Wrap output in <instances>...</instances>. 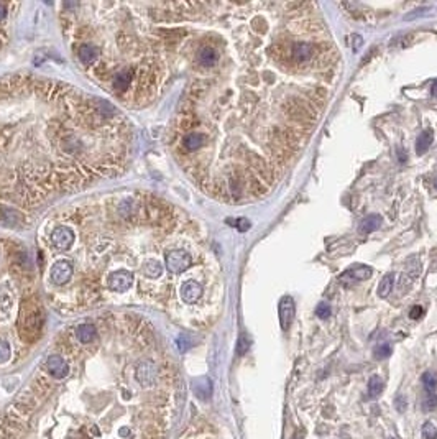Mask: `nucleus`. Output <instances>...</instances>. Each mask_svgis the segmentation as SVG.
<instances>
[{
	"instance_id": "obj_34",
	"label": "nucleus",
	"mask_w": 437,
	"mask_h": 439,
	"mask_svg": "<svg viewBox=\"0 0 437 439\" xmlns=\"http://www.w3.org/2000/svg\"><path fill=\"white\" fill-rule=\"evenodd\" d=\"M388 439H395V437H388Z\"/></svg>"
},
{
	"instance_id": "obj_7",
	"label": "nucleus",
	"mask_w": 437,
	"mask_h": 439,
	"mask_svg": "<svg viewBox=\"0 0 437 439\" xmlns=\"http://www.w3.org/2000/svg\"><path fill=\"white\" fill-rule=\"evenodd\" d=\"M314 55H316V45L311 41H294L293 47H291V60L297 66L309 63L314 58Z\"/></svg>"
},
{
	"instance_id": "obj_10",
	"label": "nucleus",
	"mask_w": 437,
	"mask_h": 439,
	"mask_svg": "<svg viewBox=\"0 0 437 439\" xmlns=\"http://www.w3.org/2000/svg\"><path fill=\"white\" fill-rule=\"evenodd\" d=\"M46 370L51 373L55 378H64L69 373V365L61 356H50L46 359Z\"/></svg>"
},
{
	"instance_id": "obj_20",
	"label": "nucleus",
	"mask_w": 437,
	"mask_h": 439,
	"mask_svg": "<svg viewBox=\"0 0 437 439\" xmlns=\"http://www.w3.org/2000/svg\"><path fill=\"white\" fill-rule=\"evenodd\" d=\"M422 383H424L426 390L429 393H434L435 388H437V377L434 375L432 372H426L424 375H422Z\"/></svg>"
},
{
	"instance_id": "obj_11",
	"label": "nucleus",
	"mask_w": 437,
	"mask_h": 439,
	"mask_svg": "<svg viewBox=\"0 0 437 439\" xmlns=\"http://www.w3.org/2000/svg\"><path fill=\"white\" fill-rule=\"evenodd\" d=\"M219 63V53L212 47H202L197 51V64L202 68H214Z\"/></svg>"
},
{
	"instance_id": "obj_27",
	"label": "nucleus",
	"mask_w": 437,
	"mask_h": 439,
	"mask_svg": "<svg viewBox=\"0 0 437 439\" xmlns=\"http://www.w3.org/2000/svg\"><path fill=\"white\" fill-rule=\"evenodd\" d=\"M189 347H191V344H189V340L186 339V336L178 337V349H180V352H186Z\"/></svg>"
},
{
	"instance_id": "obj_16",
	"label": "nucleus",
	"mask_w": 437,
	"mask_h": 439,
	"mask_svg": "<svg viewBox=\"0 0 437 439\" xmlns=\"http://www.w3.org/2000/svg\"><path fill=\"white\" fill-rule=\"evenodd\" d=\"M381 222H383L381 215H378V214H372V215H368V217H365V219L362 221V224H360V232H362V234H372V232L376 231V229H380Z\"/></svg>"
},
{
	"instance_id": "obj_21",
	"label": "nucleus",
	"mask_w": 437,
	"mask_h": 439,
	"mask_svg": "<svg viewBox=\"0 0 437 439\" xmlns=\"http://www.w3.org/2000/svg\"><path fill=\"white\" fill-rule=\"evenodd\" d=\"M422 437L424 439H437V428L432 421H426L422 426Z\"/></svg>"
},
{
	"instance_id": "obj_13",
	"label": "nucleus",
	"mask_w": 437,
	"mask_h": 439,
	"mask_svg": "<svg viewBox=\"0 0 437 439\" xmlns=\"http://www.w3.org/2000/svg\"><path fill=\"white\" fill-rule=\"evenodd\" d=\"M76 337L81 344H92L97 339V327L91 323H84L77 326Z\"/></svg>"
},
{
	"instance_id": "obj_8",
	"label": "nucleus",
	"mask_w": 437,
	"mask_h": 439,
	"mask_svg": "<svg viewBox=\"0 0 437 439\" xmlns=\"http://www.w3.org/2000/svg\"><path fill=\"white\" fill-rule=\"evenodd\" d=\"M135 375H137L138 383H142L145 386L153 385L156 380V364L150 359L140 360V362L137 364Z\"/></svg>"
},
{
	"instance_id": "obj_22",
	"label": "nucleus",
	"mask_w": 437,
	"mask_h": 439,
	"mask_svg": "<svg viewBox=\"0 0 437 439\" xmlns=\"http://www.w3.org/2000/svg\"><path fill=\"white\" fill-rule=\"evenodd\" d=\"M12 356V349H10V344L7 340L0 339V364L7 362Z\"/></svg>"
},
{
	"instance_id": "obj_31",
	"label": "nucleus",
	"mask_w": 437,
	"mask_h": 439,
	"mask_svg": "<svg viewBox=\"0 0 437 439\" xmlns=\"http://www.w3.org/2000/svg\"><path fill=\"white\" fill-rule=\"evenodd\" d=\"M5 15H7V9H5V5H4V4H0V22L4 20Z\"/></svg>"
},
{
	"instance_id": "obj_19",
	"label": "nucleus",
	"mask_w": 437,
	"mask_h": 439,
	"mask_svg": "<svg viewBox=\"0 0 437 439\" xmlns=\"http://www.w3.org/2000/svg\"><path fill=\"white\" fill-rule=\"evenodd\" d=\"M391 352H393L391 345H389V344H386V342H383V344H378V345L375 347V350H373V356H375V359L383 360V359H386V357H389V356H391Z\"/></svg>"
},
{
	"instance_id": "obj_2",
	"label": "nucleus",
	"mask_w": 437,
	"mask_h": 439,
	"mask_svg": "<svg viewBox=\"0 0 437 439\" xmlns=\"http://www.w3.org/2000/svg\"><path fill=\"white\" fill-rule=\"evenodd\" d=\"M74 235H81L76 247L69 283L58 288L64 298L56 304L89 308L110 275L125 272L135 278L138 299L142 303H161L174 291L164 286V265L160 255L180 245L183 235L174 234L186 226L181 214L168 202L143 193L123 196H102L101 199L74 209H61ZM71 247V248H72Z\"/></svg>"
},
{
	"instance_id": "obj_14",
	"label": "nucleus",
	"mask_w": 437,
	"mask_h": 439,
	"mask_svg": "<svg viewBox=\"0 0 437 439\" xmlns=\"http://www.w3.org/2000/svg\"><path fill=\"white\" fill-rule=\"evenodd\" d=\"M193 388H194L196 397L201 398V400H207L210 395H212V383H210V380L207 377L194 380Z\"/></svg>"
},
{
	"instance_id": "obj_12",
	"label": "nucleus",
	"mask_w": 437,
	"mask_h": 439,
	"mask_svg": "<svg viewBox=\"0 0 437 439\" xmlns=\"http://www.w3.org/2000/svg\"><path fill=\"white\" fill-rule=\"evenodd\" d=\"M372 273H373V270H372L370 267H367V265H357V267L348 268L345 273H342L340 280L343 281V283H347L348 280H354V281L359 280V281H362V280H367V278L372 277Z\"/></svg>"
},
{
	"instance_id": "obj_3",
	"label": "nucleus",
	"mask_w": 437,
	"mask_h": 439,
	"mask_svg": "<svg viewBox=\"0 0 437 439\" xmlns=\"http://www.w3.org/2000/svg\"><path fill=\"white\" fill-rule=\"evenodd\" d=\"M193 253L183 247L169 250L164 257V265H166V270L171 277H180L184 272H188L193 267Z\"/></svg>"
},
{
	"instance_id": "obj_1",
	"label": "nucleus",
	"mask_w": 437,
	"mask_h": 439,
	"mask_svg": "<svg viewBox=\"0 0 437 439\" xmlns=\"http://www.w3.org/2000/svg\"><path fill=\"white\" fill-rule=\"evenodd\" d=\"M134 132L110 102L33 76L0 79V202L35 207L127 168Z\"/></svg>"
},
{
	"instance_id": "obj_18",
	"label": "nucleus",
	"mask_w": 437,
	"mask_h": 439,
	"mask_svg": "<svg viewBox=\"0 0 437 439\" xmlns=\"http://www.w3.org/2000/svg\"><path fill=\"white\" fill-rule=\"evenodd\" d=\"M383 388H385V383L378 375H373L372 378L368 380V393L370 397H378L381 395Z\"/></svg>"
},
{
	"instance_id": "obj_23",
	"label": "nucleus",
	"mask_w": 437,
	"mask_h": 439,
	"mask_svg": "<svg viewBox=\"0 0 437 439\" xmlns=\"http://www.w3.org/2000/svg\"><path fill=\"white\" fill-rule=\"evenodd\" d=\"M437 408V395L435 393H429L422 402V410L424 411H434Z\"/></svg>"
},
{
	"instance_id": "obj_4",
	"label": "nucleus",
	"mask_w": 437,
	"mask_h": 439,
	"mask_svg": "<svg viewBox=\"0 0 437 439\" xmlns=\"http://www.w3.org/2000/svg\"><path fill=\"white\" fill-rule=\"evenodd\" d=\"M50 237H51V248L56 252H68L69 248L74 245V240H76V235L72 232V229L64 224H58L51 231Z\"/></svg>"
},
{
	"instance_id": "obj_25",
	"label": "nucleus",
	"mask_w": 437,
	"mask_h": 439,
	"mask_svg": "<svg viewBox=\"0 0 437 439\" xmlns=\"http://www.w3.org/2000/svg\"><path fill=\"white\" fill-rule=\"evenodd\" d=\"M316 314L321 319H327L330 316V306L327 303H319L316 308Z\"/></svg>"
},
{
	"instance_id": "obj_9",
	"label": "nucleus",
	"mask_w": 437,
	"mask_h": 439,
	"mask_svg": "<svg viewBox=\"0 0 437 439\" xmlns=\"http://www.w3.org/2000/svg\"><path fill=\"white\" fill-rule=\"evenodd\" d=\"M278 314H280V326L283 331H288L291 324H293L294 314H296V306L294 299L291 296H283L278 306Z\"/></svg>"
},
{
	"instance_id": "obj_15",
	"label": "nucleus",
	"mask_w": 437,
	"mask_h": 439,
	"mask_svg": "<svg viewBox=\"0 0 437 439\" xmlns=\"http://www.w3.org/2000/svg\"><path fill=\"white\" fill-rule=\"evenodd\" d=\"M432 140H434L432 130H424V132L418 137V140H416V153H418L419 156L424 155L429 150V147H431Z\"/></svg>"
},
{
	"instance_id": "obj_33",
	"label": "nucleus",
	"mask_w": 437,
	"mask_h": 439,
	"mask_svg": "<svg viewBox=\"0 0 437 439\" xmlns=\"http://www.w3.org/2000/svg\"><path fill=\"white\" fill-rule=\"evenodd\" d=\"M302 436H304V431L301 429V431H299V432H297V434H296V436H294L293 439H304Z\"/></svg>"
},
{
	"instance_id": "obj_29",
	"label": "nucleus",
	"mask_w": 437,
	"mask_h": 439,
	"mask_svg": "<svg viewBox=\"0 0 437 439\" xmlns=\"http://www.w3.org/2000/svg\"><path fill=\"white\" fill-rule=\"evenodd\" d=\"M395 406H396V410H398L400 413L405 411V410H406V402H405V398H403V397H398V398H396Z\"/></svg>"
},
{
	"instance_id": "obj_28",
	"label": "nucleus",
	"mask_w": 437,
	"mask_h": 439,
	"mask_svg": "<svg viewBox=\"0 0 437 439\" xmlns=\"http://www.w3.org/2000/svg\"><path fill=\"white\" fill-rule=\"evenodd\" d=\"M422 313H424V310H422L421 306H414V308H411V311H409V318H411V319H419L422 316Z\"/></svg>"
},
{
	"instance_id": "obj_32",
	"label": "nucleus",
	"mask_w": 437,
	"mask_h": 439,
	"mask_svg": "<svg viewBox=\"0 0 437 439\" xmlns=\"http://www.w3.org/2000/svg\"><path fill=\"white\" fill-rule=\"evenodd\" d=\"M431 93H432V96H435L437 97V79L434 81V84H432V87H431Z\"/></svg>"
},
{
	"instance_id": "obj_30",
	"label": "nucleus",
	"mask_w": 437,
	"mask_h": 439,
	"mask_svg": "<svg viewBox=\"0 0 437 439\" xmlns=\"http://www.w3.org/2000/svg\"><path fill=\"white\" fill-rule=\"evenodd\" d=\"M354 38V51H359V48L363 45V38L360 35H352Z\"/></svg>"
},
{
	"instance_id": "obj_5",
	"label": "nucleus",
	"mask_w": 437,
	"mask_h": 439,
	"mask_svg": "<svg viewBox=\"0 0 437 439\" xmlns=\"http://www.w3.org/2000/svg\"><path fill=\"white\" fill-rule=\"evenodd\" d=\"M72 277V265L68 260H55L50 268L48 278L51 281L53 288H63L69 283Z\"/></svg>"
},
{
	"instance_id": "obj_26",
	"label": "nucleus",
	"mask_w": 437,
	"mask_h": 439,
	"mask_svg": "<svg viewBox=\"0 0 437 439\" xmlns=\"http://www.w3.org/2000/svg\"><path fill=\"white\" fill-rule=\"evenodd\" d=\"M229 222H234V224H232V226L237 227L240 232H247L248 229L251 227L250 221H248V219H243V217H242V219H235V221H229Z\"/></svg>"
},
{
	"instance_id": "obj_24",
	"label": "nucleus",
	"mask_w": 437,
	"mask_h": 439,
	"mask_svg": "<svg viewBox=\"0 0 437 439\" xmlns=\"http://www.w3.org/2000/svg\"><path fill=\"white\" fill-rule=\"evenodd\" d=\"M248 347H250V339L243 334V336H240V339H238L237 354H238V356H245V352L248 350Z\"/></svg>"
},
{
	"instance_id": "obj_6",
	"label": "nucleus",
	"mask_w": 437,
	"mask_h": 439,
	"mask_svg": "<svg viewBox=\"0 0 437 439\" xmlns=\"http://www.w3.org/2000/svg\"><path fill=\"white\" fill-rule=\"evenodd\" d=\"M202 296H204V286L201 281H197L196 278L184 280L180 285V298L183 303L196 304V303H199Z\"/></svg>"
},
{
	"instance_id": "obj_17",
	"label": "nucleus",
	"mask_w": 437,
	"mask_h": 439,
	"mask_svg": "<svg viewBox=\"0 0 437 439\" xmlns=\"http://www.w3.org/2000/svg\"><path fill=\"white\" fill-rule=\"evenodd\" d=\"M393 283H395V275H393V273H388L386 277L380 281V285H378V296H380V298H386L388 294H389V291H391Z\"/></svg>"
}]
</instances>
